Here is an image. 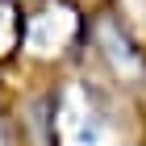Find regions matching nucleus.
<instances>
[{"instance_id": "obj_1", "label": "nucleus", "mask_w": 146, "mask_h": 146, "mask_svg": "<svg viewBox=\"0 0 146 146\" xmlns=\"http://www.w3.org/2000/svg\"><path fill=\"white\" fill-rule=\"evenodd\" d=\"M54 129L63 138V146H117V129L104 121V113L96 109V100L79 84H71L58 96Z\"/></svg>"}, {"instance_id": "obj_2", "label": "nucleus", "mask_w": 146, "mask_h": 146, "mask_svg": "<svg viewBox=\"0 0 146 146\" xmlns=\"http://www.w3.org/2000/svg\"><path fill=\"white\" fill-rule=\"evenodd\" d=\"M71 38H75V17L67 9H46V13L25 21V46L38 50V54H54Z\"/></svg>"}, {"instance_id": "obj_3", "label": "nucleus", "mask_w": 146, "mask_h": 146, "mask_svg": "<svg viewBox=\"0 0 146 146\" xmlns=\"http://www.w3.org/2000/svg\"><path fill=\"white\" fill-rule=\"evenodd\" d=\"M100 46L104 50H109V58L113 63H117V71H129V75H138V71H142V63H138L134 54H129V42H125L121 34H117V29H113V25H100Z\"/></svg>"}, {"instance_id": "obj_4", "label": "nucleus", "mask_w": 146, "mask_h": 146, "mask_svg": "<svg viewBox=\"0 0 146 146\" xmlns=\"http://www.w3.org/2000/svg\"><path fill=\"white\" fill-rule=\"evenodd\" d=\"M17 34H21V25L13 21L9 4H0V54H4V50H9V46L17 42Z\"/></svg>"}]
</instances>
